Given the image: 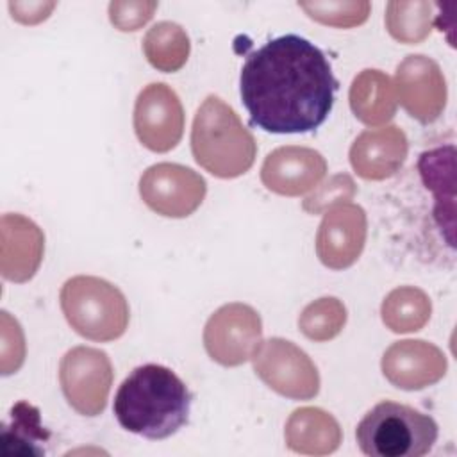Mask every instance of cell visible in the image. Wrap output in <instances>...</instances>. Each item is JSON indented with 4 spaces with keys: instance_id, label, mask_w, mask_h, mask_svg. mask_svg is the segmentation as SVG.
Here are the masks:
<instances>
[{
    "instance_id": "cell-12",
    "label": "cell",
    "mask_w": 457,
    "mask_h": 457,
    "mask_svg": "<svg viewBox=\"0 0 457 457\" xmlns=\"http://www.w3.org/2000/svg\"><path fill=\"white\" fill-rule=\"evenodd\" d=\"M366 241V212L355 204H341L328 209L316 236V253L330 270L352 266Z\"/></svg>"
},
{
    "instance_id": "cell-1",
    "label": "cell",
    "mask_w": 457,
    "mask_h": 457,
    "mask_svg": "<svg viewBox=\"0 0 457 457\" xmlns=\"http://www.w3.org/2000/svg\"><path fill=\"white\" fill-rule=\"evenodd\" d=\"M337 80L325 54L296 34L273 37L248 54L239 95L250 121L271 134L318 129L332 111Z\"/></svg>"
},
{
    "instance_id": "cell-17",
    "label": "cell",
    "mask_w": 457,
    "mask_h": 457,
    "mask_svg": "<svg viewBox=\"0 0 457 457\" xmlns=\"http://www.w3.org/2000/svg\"><path fill=\"white\" fill-rule=\"evenodd\" d=\"M284 436L293 452L305 455L332 453L341 443L339 423L318 407L296 409L286 423Z\"/></svg>"
},
{
    "instance_id": "cell-20",
    "label": "cell",
    "mask_w": 457,
    "mask_h": 457,
    "mask_svg": "<svg viewBox=\"0 0 457 457\" xmlns=\"http://www.w3.org/2000/svg\"><path fill=\"white\" fill-rule=\"evenodd\" d=\"M50 432L41 425L39 409L29 402H18L11 409L9 421L2 427V443L5 453L45 455V443Z\"/></svg>"
},
{
    "instance_id": "cell-27",
    "label": "cell",
    "mask_w": 457,
    "mask_h": 457,
    "mask_svg": "<svg viewBox=\"0 0 457 457\" xmlns=\"http://www.w3.org/2000/svg\"><path fill=\"white\" fill-rule=\"evenodd\" d=\"M157 5V2H111L109 18L116 29L132 32L141 29L154 16Z\"/></svg>"
},
{
    "instance_id": "cell-21",
    "label": "cell",
    "mask_w": 457,
    "mask_h": 457,
    "mask_svg": "<svg viewBox=\"0 0 457 457\" xmlns=\"http://www.w3.org/2000/svg\"><path fill=\"white\" fill-rule=\"evenodd\" d=\"M191 43L186 30L173 21H159L148 29L143 52L148 62L164 73L179 71L189 57Z\"/></svg>"
},
{
    "instance_id": "cell-18",
    "label": "cell",
    "mask_w": 457,
    "mask_h": 457,
    "mask_svg": "<svg viewBox=\"0 0 457 457\" xmlns=\"http://www.w3.org/2000/svg\"><path fill=\"white\" fill-rule=\"evenodd\" d=\"M350 107L357 120L377 127L396 112V96L391 79L380 70L361 71L350 87Z\"/></svg>"
},
{
    "instance_id": "cell-8",
    "label": "cell",
    "mask_w": 457,
    "mask_h": 457,
    "mask_svg": "<svg viewBox=\"0 0 457 457\" xmlns=\"http://www.w3.org/2000/svg\"><path fill=\"white\" fill-rule=\"evenodd\" d=\"M262 341L259 312L246 303H227L205 323L204 346L221 366H239L252 359Z\"/></svg>"
},
{
    "instance_id": "cell-14",
    "label": "cell",
    "mask_w": 457,
    "mask_h": 457,
    "mask_svg": "<svg viewBox=\"0 0 457 457\" xmlns=\"http://www.w3.org/2000/svg\"><path fill=\"white\" fill-rule=\"evenodd\" d=\"M327 173L325 157L305 146H280L268 154L261 168L262 184L284 196H300L318 186Z\"/></svg>"
},
{
    "instance_id": "cell-7",
    "label": "cell",
    "mask_w": 457,
    "mask_h": 457,
    "mask_svg": "<svg viewBox=\"0 0 457 457\" xmlns=\"http://www.w3.org/2000/svg\"><path fill=\"white\" fill-rule=\"evenodd\" d=\"M59 382L71 409L82 416H98L112 386V364L98 348L75 346L61 359Z\"/></svg>"
},
{
    "instance_id": "cell-16",
    "label": "cell",
    "mask_w": 457,
    "mask_h": 457,
    "mask_svg": "<svg viewBox=\"0 0 457 457\" xmlns=\"http://www.w3.org/2000/svg\"><path fill=\"white\" fill-rule=\"evenodd\" d=\"M407 137L395 125L364 130L350 148L355 173L366 180H382L395 175L407 157Z\"/></svg>"
},
{
    "instance_id": "cell-9",
    "label": "cell",
    "mask_w": 457,
    "mask_h": 457,
    "mask_svg": "<svg viewBox=\"0 0 457 457\" xmlns=\"http://www.w3.org/2000/svg\"><path fill=\"white\" fill-rule=\"evenodd\" d=\"M205 193L207 184L204 177L175 162L154 164L139 179L143 202L154 212L166 218H186L193 214L204 202Z\"/></svg>"
},
{
    "instance_id": "cell-15",
    "label": "cell",
    "mask_w": 457,
    "mask_h": 457,
    "mask_svg": "<svg viewBox=\"0 0 457 457\" xmlns=\"http://www.w3.org/2000/svg\"><path fill=\"white\" fill-rule=\"evenodd\" d=\"M0 232V270L4 278L12 282L30 280L43 259L45 236L41 228L21 214H4Z\"/></svg>"
},
{
    "instance_id": "cell-24",
    "label": "cell",
    "mask_w": 457,
    "mask_h": 457,
    "mask_svg": "<svg viewBox=\"0 0 457 457\" xmlns=\"http://www.w3.org/2000/svg\"><path fill=\"white\" fill-rule=\"evenodd\" d=\"M346 323V309L345 305L332 296L320 298L309 303L300 318L298 327L302 334L312 341H328L336 337Z\"/></svg>"
},
{
    "instance_id": "cell-25",
    "label": "cell",
    "mask_w": 457,
    "mask_h": 457,
    "mask_svg": "<svg viewBox=\"0 0 457 457\" xmlns=\"http://www.w3.org/2000/svg\"><path fill=\"white\" fill-rule=\"evenodd\" d=\"M312 20L332 27H355L368 20L370 2H298Z\"/></svg>"
},
{
    "instance_id": "cell-22",
    "label": "cell",
    "mask_w": 457,
    "mask_h": 457,
    "mask_svg": "<svg viewBox=\"0 0 457 457\" xmlns=\"http://www.w3.org/2000/svg\"><path fill=\"white\" fill-rule=\"evenodd\" d=\"M382 321L396 334L416 332L430 318V298L418 287L402 286L393 289L382 302Z\"/></svg>"
},
{
    "instance_id": "cell-2",
    "label": "cell",
    "mask_w": 457,
    "mask_h": 457,
    "mask_svg": "<svg viewBox=\"0 0 457 457\" xmlns=\"http://www.w3.org/2000/svg\"><path fill=\"white\" fill-rule=\"evenodd\" d=\"M191 393L166 366L143 364L130 371L114 396L118 423L146 439H166L189 420Z\"/></svg>"
},
{
    "instance_id": "cell-6",
    "label": "cell",
    "mask_w": 457,
    "mask_h": 457,
    "mask_svg": "<svg viewBox=\"0 0 457 457\" xmlns=\"http://www.w3.org/2000/svg\"><path fill=\"white\" fill-rule=\"evenodd\" d=\"M252 361L257 377L282 396L311 400L320 391L318 368L302 348L287 339L261 341Z\"/></svg>"
},
{
    "instance_id": "cell-23",
    "label": "cell",
    "mask_w": 457,
    "mask_h": 457,
    "mask_svg": "<svg viewBox=\"0 0 457 457\" xmlns=\"http://www.w3.org/2000/svg\"><path fill=\"white\" fill-rule=\"evenodd\" d=\"M434 7L430 2H389L386 7V27L400 43L416 45L432 30Z\"/></svg>"
},
{
    "instance_id": "cell-11",
    "label": "cell",
    "mask_w": 457,
    "mask_h": 457,
    "mask_svg": "<svg viewBox=\"0 0 457 457\" xmlns=\"http://www.w3.org/2000/svg\"><path fill=\"white\" fill-rule=\"evenodd\" d=\"M396 95L412 118L436 121L446 105V80L439 64L427 55H407L396 68Z\"/></svg>"
},
{
    "instance_id": "cell-3",
    "label": "cell",
    "mask_w": 457,
    "mask_h": 457,
    "mask_svg": "<svg viewBox=\"0 0 457 457\" xmlns=\"http://www.w3.org/2000/svg\"><path fill=\"white\" fill-rule=\"evenodd\" d=\"M191 152L211 175L236 179L252 168L257 143L236 111L220 96L209 95L193 120Z\"/></svg>"
},
{
    "instance_id": "cell-5",
    "label": "cell",
    "mask_w": 457,
    "mask_h": 457,
    "mask_svg": "<svg viewBox=\"0 0 457 457\" xmlns=\"http://www.w3.org/2000/svg\"><path fill=\"white\" fill-rule=\"evenodd\" d=\"M61 309L70 327L91 341H114L129 325V303L125 295L111 282L77 275L64 282L59 295Z\"/></svg>"
},
{
    "instance_id": "cell-13",
    "label": "cell",
    "mask_w": 457,
    "mask_h": 457,
    "mask_svg": "<svg viewBox=\"0 0 457 457\" xmlns=\"http://www.w3.org/2000/svg\"><path fill=\"white\" fill-rule=\"evenodd\" d=\"M445 353L423 339L393 343L382 357L384 377L398 389L418 391L439 382L446 373Z\"/></svg>"
},
{
    "instance_id": "cell-19",
    "label": "cell",
    "mask_w": 457,
    "mask_h": 457,
    "mask_svg": "<svg viewBox=\"0 0 457 457\" xmlns=\"http://www.w3.org/2000/svg\"><path fill=\"white\" fill-rule=\"evenodd\" d=\"M420 175L427 189L436 196V220L441 228L453 230V146L436 148L420 155Z\"/></svg>"
},
{
    "instance_id": "cell-26",
    "label": "cell",
    "mask_w": 457,
    "mask_h": 457,
    "mask_svg": "<svg viewBox=\"0 0 457 457\" xmlns=\"http://www.w3.org/2000/svg\"><path fill=\"white\" fill-rule=\"evenodd\" d=\"M353 195H355V184L352 177L346 173L334 175L318 191H314L311 196L303 200V209L311 214H318L352 200Z\"/></svg>"
},
{
    "instance_id": "cell-10",
    "label": "cell",
    "mask_w": 457,
    "mask_h": 457,
    "mask_svg": "<svg viewBox=\"0 0 457 457\" xmlns=\"http://www.w3.org/2000/svg\"><path fill=\"white\" fill-rule=\"evenodd\" d=\"M134 130L152 152H170L184 132V109L177 93L164 82L141 89L134 105Z\"/></svg>"
},
{
    "instance_id": "cell-4",
    "label": "cell",
    "mask_w": 457,
    "mask_h": 457,
    "mask_svg": "<svg viewBox=\"0 0 457 457\" xmlns=\"http://www.w3.org/2000/svg\"><path fill=\"white\" fill-rule=\"evenodd\" d=\"M355 439L370 457H420L437 441V423L411 405L384 400L359 421Z\"/></svg>"
},
{
    "instance_id": "cell-28",
    "label": "cell",
    "mask_w": 457,
    "mask_h": 457,
    "mask_svg": "<svg viewBox=\"0 0 457 457\" xmlns=\"http://www.w3.org/2000/svg\"><path fill=\"white\" fill-rule=\"evenodd\" d=\"M55 7L54 2H11L9 9L12 12V18H16L21 23H37L45 20L50 11Z\"/></svg>"
}]
</instances>
